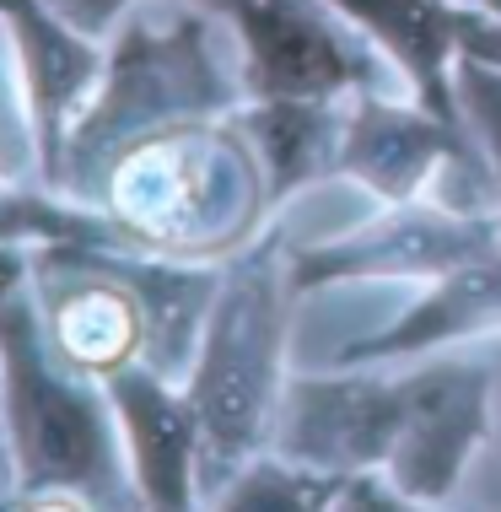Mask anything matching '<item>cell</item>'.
Here are the masks:
<instances>
[{"label":"cell","instance_id":"6da1fadb","mask_svg":"<svg viewBox=\"0 0 501 512\" xmlns=\"http://www.w3.org/2000/svg\"><path fill=\"white\" fill-rule=\"evenodd\" d=\"M76 205L103 216L119 243L189 265H227L281 216L270 173L243 130V108L119 146Z\"/></svg>","mask_w":501,"mask_h":512},{"label":"cell","instance_id":"7a4b0ae2","mask_svg":"<svg viewBox=\"0 0 501 512\" xmlns=\"http://www.w3.org/2000/svg\"><path fill=\"white\" fill-rule=\"evenodd\" d=\"M0 432L17 491H76L97 512H141L114 399L54 351L27 243H0Z\"/></svg>","mask_w":501,"mask_h":512},{"label":"cell","instance_id":"3957f363","mask_svg":"<svg viewBox=\"0 0 501 512\" xmlns=\"http://www.w3.org/2000/svg\"><path fill=\"white\" fill-rule=\"evenodd\" d=\"M248 103L232 27L205 0H141L108 33L97 98L71 130L54 189L76 200L119 146L184 119H221Z\"/></svg>","mask_w":501,"mask_h":512},{"label":"cell","instance_id":"277c9868","mask_svg":"<svg viewBox=\"0 0 501 512\" xmlns=\"http://www.w3.org/2000/svg\"><path fill=\"white\" fill-rule=\"evenodd\" d=\"M291 318H297L291 238L275 216L254 243L221 265L211 318L184 372V394L200 415L205 442V502L243 464L270 453L291 378Z\"/></svg>","mask_w":501,"mask_h":512},{"label":"cell","instance_id":"5b68a950","mask_svg":"<svg viewBox=\"0 0 501 512\" xmlns=\"http://www.w3.org/2000/svg\"><path fill=\"white\" fill-rule=\"evenodd\" d=\"M501 238V205H469L448 195H415L394 205H367L334 221L308 243H291V292L324 286H431L464 259Z\"/></svg>","mask_w":501,"mask_h":512},{"label":"cell","instance_id":"8992f818","mask_svg":"<svg viewBox=\"0 0 501 512\" xmlns=\"http://www.w3.org/2000/svg\"><path fill=\"white\" fill-rule=\"evenodd\" d=\"M399 383V426L378 480L410 502L458 507L491 437L501 432L491 345L410 356L399 362Z\"/></svg>","mask_w":501,"mask_h":512},{"label":"cell","instance_id":"52a82bcc","mask_svg":"<svg viewBox=\"0 0 501 512\" xmlns=\"http://www.w3.org/2000/svg\"><path fill=\"white\" fill-rule=\"evenodd\" d=\"M232 27L248 103H351L356 92H410L405 76L329 0H205Z\"/></svg>","mask_w":501,"mask_h":512},{"label":"cell","instance_id":"ba28073f","mask_svg":"<svg viewBox=\"0 0 501 512\" xmlns=\"http://www.w3.org/2000/svg\"><path fill=\"white\" fill-rule=\"evenodd\" d=\"M399 362L302 367L286 378L270 453L340 480L383 475L399 426Z\"/></svg>","mask_w":501,"mask_h":512},{"label":"cell","instance_id":"9c48e42d","mask_svg":"<svg viewBox=\"0 0 501 512\" xmlns=\"http://www.w3.org/2000/svg\"><path fill=\"white\" fill-rule=\"evenodd\" d=\"M0 22H6L11 54H17L44 184L54 189L71 130L97 98V81H103V65H108V38L76 27L54 0H0Z\"/></svg>","mask_w":501,"mask_h":512},{"label":"cell","instance_id":"30bf717a","mask_svg":"<svg viewBox=\"0 0 501 512\" xmlns=\"http://www.w3.org/2000/svg\"><path fill=\"white\" fill-rule=\"evenodd\" d=\"M119 415L124 459L141 496V512H200L205 507V442L200 415L178 378L157 367H119L103 378Z\"/></svg>","mask_w":501,"mask_h":512},{"label":"cell","instance_id":"8fae6325","mask_svg":"<svg viewBox=\"0 0 501 512\" xmlns=\"http://www.w3.org/2000/svg\"><path fill=\"white\" fill-rule=\"evenodd\" d=\"M501 340V238L485 254L464 259L442 281L415 286L405 308H394L378 329L345 340L324 367L351 362H410L431 351H464V345Z\"/></svg>","mask_w":501,"mask_h":512},{"label":"cell","instance_id":"7c38bea8","mask_svg":"<svg viewBox=\"0 0 501 512\" xmlns=\"http://www.w3.org/2000/svg\"><path fill=\"white\" fill-rule=\"evenodd\" d=\"M437 114H453V65L485 17L480 0H329Z\"/></svg>","mask_w":501,"mask_h":512},{"label":"cell","instance_id":"4fadbf2b","mask_svg":"<svg viewBox=\"0 0 501 512\" xmlns=\"http://www.w3.org/2000/svg\"><path fill=\"white\" fill-rule=\"evenodd\" d=\"M345 491H351V480L340 475L281 459V453H259L200 512H340Z\"/></svg>","mask_w":501,"mask_h":512},{"label":"cell","instance_id":"5bb4252c","mask_svg":"<svg viewBox=\"0 0 501 512\" xmlns=\"http://www.w3.org/2000/svg\"><path fill=\"white\" fill-rule=\"evenodd\" d=\"M453 114L464 124V135L475 141L485 173H491L501 195V65L458 54L453 65Z\"/></svg>","mask_w":501,"mask_h":512},{"label":"cell","instance_id":"9a60e30c","mask_svg":"<svg viewBox=\"0 0 501 512\" xmlns=\"http://www.w3.org/2000/svg\"><path fill=\"white\" fill-rule=\"evenodd\" d=\"M0 178L27 189H49L44 184V162H38V135L33 114H27V92L17 76V54H11L6 22H0Z\"/></svg>","mask_w":501,"mask_h":512},{"label":"cell","instance_id":"2e32d148","mask_svg":"<svg viewBox=\"0 0 501 512\" xmlns=\"http://www.w3.org/2000/svg\"><path fill=\"white\" fill-rule=\"evenodd\" d=\"M345 507L351 512H458V507H431V502H410V496H399L388 480L378 475H361L351 480V491H345Z\"/></svg>","mask_w":501,"mask_h":512},{"label":"cell","instance_id":"e0dca14e","mask_svg":"<svg viewBox=\"0 0 501 512\" xmlns=\"http://www.w3.org/2000/svg\"><path fill=\"white\" fill-rule=\"evenodd\" d=\"M54 6L65 11L76 27H87V33H97V38H108L119 27V17L130 6H141V0H54Z\"/></svg>","mask_w":501,"mask_h":512},{"label":"cell","instance_id":"ac0fdd59","mask_svg":"<svg viewBox=\"0 0 501 512\" xmlns=\"http://www.w3.org/2000/svg\"><path fill=\"white\" fill-rule=\"evenodd\" d=\"M464 502L475 512H501V432L491 437V448H485L475 480H469V491H464ZM464 502H458V507H464Z\"/></svg>","mask_w":501,"mask_h":512},{"label":"cell","instance_id":"d6986e66","mask_svg":"<svg viewBox=\"0 0 501 512\" xmlns=\"http://www.w3.org/2000/svg\"><path fill=\"white\" fill-rule=\"evenodd\" d=\"M491 362H496V415H501V340L491 345Z\"/></svg>","mask_w":501,"mask_h":512},{"label":"cell","instance_id":"ffe728a7","mask_svg":"<svg viewBox=\"0 0 501 512\" xmlns=\"http://www.w3.org/2000/svg\"><path fill=\"white\" fill-rule=\"evenodd\" d=\"M0 464H6V432H0ZM11 480V475H6Z\"/></svg>","mask_w":501,"mask_h":512},{"label":"cell","instance_id":"44dd1931","mask_svg":"<svg viewBox=\"0 0 501 512\" xmlns=\"http://www.w3.org/2000/svg\"><path fill=\"white\" fill-rule=\"evenodd\" d=\"M0 486H6V480H0ZM0 512H11V502H6V491H0Z\"/></svg>","mask_w":501,"mask_h":512},{"label":"cell","instance_id":"7402d4cb","mask_svg":"<svg viewBox=\"0 0 501 512\" xmlns=\"http://www.w3.org/2000/svg\"><path fill=\"white\" fill-rule=\"evenodd\" d=\"M480 6H491V11H501V0H480Z\"/></svg>","mask_w":501,"mask_h":512},{"label":"cell","instance_id":"603a6c76","mask_svg":"<svg viewBox=\"0 0 501 512\" xmlns=\"http://www.w3.org/2000/svg\"><path fill=\"white\" fill-rule=\"evenodd\" d=\"M0 480H6V464H0Z\"/></svg>","mask_w":501,"mask_h":512},{"label":"cell","instance_id":"cb8c5ba5","mask_svg":"<svg viewBox=\"0 0 501 512\" xmlns=\"http://www.w3.org/2000/svg\"><path fill=\"white\" fill-rule=\"evenodd\" d=\"M340 512H351V507H340Z\"/></svg>","mask_w":501,"mask_h":512}]
</instances>
